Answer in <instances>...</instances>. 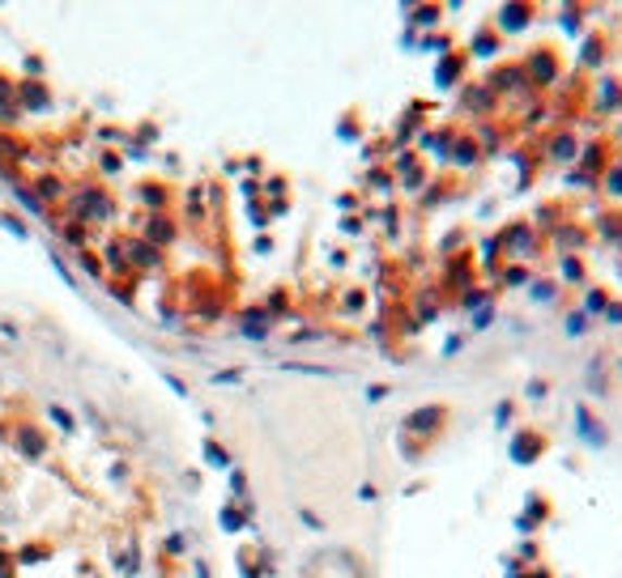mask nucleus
<instances>
[{
	"instance_id": "nucleus-1",
	"label": "nucleus",
	"mask_w": 622,
	"mask_h": 578,
	"mask_svg": "<svg viewBox=\"0 0 622 578\" xmlns=\"http://www.w3.org/2000/svg\"><path fill=\"white\" fill-rule=\"evenodd\" d=\"M533 17H537V0H503V9H499V30L517 35L524 26H533Z\"/></svg>"
},
{
	"instance_id": "nucleus-2",
	"label": "nucleus",
	"mask_w": 622,
	"mask_h": 578,
	"mask_svg": "<svg viewBox=\"0 0 622 578\" xmlns=\"http://www.w3.org/2000/svg\"><path fill=\"white\" fill-rule=\"evenodd\" d=\"M465 64H469L465 51H448V55L439 60V86H452V81H461V77H465Z\"/></svg>"
},
{
	"instance_id": "nucleus-3",
	"label": "nucleus",
	"mask_w": 622,
	"mask_h": 578,
	"mask_svg": "<svg viewBox=\"0 0 622 578\" xmlns=\"http://www.w3.org/2000/svg\"><path fill=\"white\" fill-rule=\"evenodd\" d=\"M13 447H17V451H22L26 460H39V455L48 451V442H43V434H39V430H30V426H22V430H17V438H13Z\"/></svg>"
},
{
	"instance_id": "nucleus-4",
	"label": "nucleus",
	"mask_w": 622,
	"mask_h": 578,
	"mask_svg": "<svg viewBox=\"0 0 622 578\" xmlns=\"http://www.w3.org/2000/svg\"><path fill=\"white\" fill-rule=\"evenodd\" d=\"M499 43H503V35H499L495 26H482V30H477V39H473V48H469V55H495Z\"/></svg>"
},
{
	"instance_id": "nucleus-5",
	"label": "nucleus",
	"mask_w": 622,
	"mask_h": 578,
	"mask_svg": "<svg viewBox=\"0 0 622 578\" xmlns=\"http://www.w3.org/2000/svg\"><path fill=\"white\" fill-rule=\"evenodd\" d=\"M410 17H414V26H439V17H444V4L439 0H422L418 9H410Z\"/></svg>"
},
{
	"instance_id": "nucleus-6",
	"label": "nucleus",
	"mask_w": 622,
	"mask_h": 578,
	"mask_svg": "<svg viewBox=\"0 0 622 578\" xmlns=\"http://www.w3.org/2000/svg\"><path fill=\"white\" fill-rule=\"evenodd\" d=\"M601 51H606V39H601V35L588 39V43H584V64H601V60H606Z\"/></svg>"
},
{
	"instance_id": "nucleus-7",
	"label": "nucleus",
	"mask_w": 622,
	"mask_h": 578,
	"mask_svg": "<svg viewBox=\"0 0 622 578\" xmlns=\"http://www.w3.org/2000/svg\"><path fill=\"white\" fill-rule=\"evenodd\" d=\"M550 153H555V158H559V153H563V162H568L571 153H575V141H571L568 133H563V137H555V144H550Z\"/></svg>"
},
{
	"instance_id": "nucleus-8",
	"label": "nucleus",
	"mask_w": 622,
	"mask_h": 578,
	"mask_svg": "<svg viewBox=\"0 0 622 578\" xmlns=\"http://www.w3.org/2000/svg\"><path fill=\"white\" fill-rule=\"evenodd\" d=\"M206 451H209V455H206L209 464H217V468H226V451H222V447H217V442H209Z\"/></svg>"
},
{
	"instance_id": "nucleus-9",
	"label": "nucleus",
	"mask_w": 622,
	"mask_h": 578,
	"mask_svg": "<svg viewBox=\"0 0 622 578\" xmlns=\"http://www.w3.org/2000/svg\"><path fill=\"white\" fill-rule=\"evenodd\" d=\"M13 570H17L13 553H4V549H0V578H13Z\"/></svg>"
},
{
	"instance_id": "nucleus-10",
	"label": "nucleus",
	"mask_w": 622,
	"mask_h": 578,
	"mask_svg": "<svg viewBox=\"0 0 622 578\" xmlns=\"http://www.w3.org/2000/svg\"><path fill=\"white\" fill-rule=\"evenodd\" d=\"M563 273H568L571 281H580V277H584V268H580V260H575V255H568V260H563Z\"/></svg>"
},
{
	"instance_id": "nucleus-11",
	"label": "nucleus",
	"mask_w": 622,
	"mask_h": 578,
	"mask_svg": "<svg viewBox=\"0 0 622 578\" xmlns=\"http://www.w3.org/2000/svg\"><path fill=\"white\" fill-rule=\"evenodd\" d=\"M48 413H52V422L60 426V430H73V417H69L64 409H48Z\"/></svg>"
},
{
	"instance_id": "nucleus-12",
	"label": "nucleus",
	"mask_w": 622,
	"mask_h": 578,
	"mask_svg": "<svg viewBox=\"0 0 622 578\" xmlns=\"http://www.w3.org/2000/svg\"><path fill=\"white\" fill-rule=\"evenodd\" d=\"M606 302H610V298H606V289H593V293H588V311H601Z\"/></svg>"
},
{
	"instance_id": "nucleus-13",
	"label": "nucleus",
	"mask_w": 622,
	"mask_h": 578,
	"mask_svg": "<svg viewBox=\"0 0 622 578\" xmlns=\"http://www.w3.org/2000/svg\"><path fill=\"white\" fill-rule=\"evenodd\" d=\"M610 188H614V196H622V166H614V175H610Z\"/></svg>"
},
{
	"instance_id": "nucleus-14",
	"label": "nucleus",
	"mask_w": 622,
	"mask_h": 578,
	"mask_svg": "<svg viewBox=\"0 0 622 578\" xmlns=\"http://www.w3.org/2000/svg\"><path fill=\"white\" fill-rule=\"evenodd\" d=\"M401 4H406V9H418V4H422V0H401Z\"/></svg>"
}]
</instances>
